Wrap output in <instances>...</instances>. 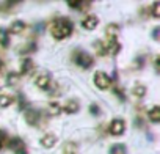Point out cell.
I'll return each instance as SVG.
<instances>
[{
    "label": "cell",
    "instance_id": "obj_13",
    "mask_svg": "<svg viewBox=\"0 0 160 154\" xmlns=\"http://www.w3.org/2000/svg\"><path fill=\"white\" fill-rule=\"evenodd\" d=\"M47 112H49L50 116H57V115H60V112H61V105H60L58 102H50L49 107H47Z\"/></svg>",
    "mask_w": 160,
    "mask_h": 154
},
{
    "label": "cell",
    "instance_id": "obj_6",
    "mask_svg": "<svg viewBox=\"0 0 160 154\" xmlns=\"http://www.w3.org/2000/svg\"><path fill=\"white\" fill-rule=\"evenodd\" d=\"M98 24H99V18L94 16V14H88V16L82 21V27H83L85 30H94V28L98 27Z\"/></svg>",
    "mask_w": 160,
    "mask_h": 154
},
{
    "label": "cell",
    "instance_id": "obj_14",
    "mask_svg": "<svg viewBox=\"0 0 160 154\" xmlns=\"http://www.w3.org/2000/svg\"><path fill=\"white\" fill-rule=\"evenodd\" d=\"M14 102V98L10 95H0V107H8Z\"/></svg>",
    "mask_w": 160,
    "mask_h": 154
},
{
    "label": "cell",
    "instance_id": "obj_11",
    "mask_svg": "<svg viewBox=\"0 0 160 154\" xmlns=\"http://www.w3.org/2000/svg\"><path fill=\"white\" fill-rule=\"evenodd\" d=\"M24 28H25V24H24L22 21H14V22L11 24V27H10V33L18 35V33H22Z\"/></svg>",
    "mask_w": 160,
    "mask_h": 154
},
{
    "label": "cell",
    "instance_id": "obj_3",
    "mask_svg": "<svg viewBox=\"0 0 160 154\" xmlns=\"http://www.w3.org/2000/svg\"><path fill=\"white\" fill-rule=\"evenodd\" d=\"M108 131H110V134H112V135H115V137L122 135V134H124V131H126V121H124V120H121V118H115V120L110 123Z\"/></svg>",
    "mask_w": 160,
    "mask_h": 154
},
{
    "label": "cell",
    "instance_id": "obj_5",
    "mask_svg": "<svg viewBox=\"0 0 160 154\" xmlns=\"http://www.w3.org/2000/svg\"><path fill=\"white\" fill-rule=\"evenodd\" d=\"M39 143H41V146H42V148L50 149V148H53V146H55V143H57V135H55V134H52V132H47V134H44V135L39 138Z\"/></svg>",
    "mask_w": 160,
    "mask_h": 154
},
{
    "label": "cell",
    "instance_id": "obj_17",
    "mask_svg": "<svg viewBox=\"0 0 160 154\" xmlns=\"http://www.w3.org/2000/svg\"><path fill=\"white\" fill-rule=\"evenodd\" d=\"M25 120H27V123L35 124V123H36V120H38V115H36L35 112L28 110V112H25Z\"/></svg>",
    "mask_w": 160,
    "mask_h": 154
},
{
    "label": "cell",
    "instance_id": "obj_19",
    "mask_svg": "<svg viewBox=\"0 0 160 154\" xmlns=\"http://www.w3.org/2000/svg\"><path fill=\"white\" fill-rule=\"evenodd\" d=\"M96 50H98V54H99V55H105V47H104V43L98 41V43H96Z\"/></svg>",
    "mask_w": 160,
    "mask_h": 154
},
{
    "label": "cell",
    "instance_id": "obj_9",
    "mask_svg": "<svg viewBox=\"0 0 160 154\" xmlns=\"http://www.w3.org/2000/svg\"><path fill=\"white\" fill-rule=\"evenodd\" d=\"M105 33H107V38H108V39H116V36H118V33H119V27H118L116 24H110V25L107 27Z\"/></svg>",
    "mask_w": 160,
    "mask_h": 154
},
{
    "label": "cell",
    "instance_id": "obj_7",
    "mask_svg": "<svg viewBox=\"0 0 160 154\" xmlns=\"http://www.w3.org/2000/svg\"><path fill=\"white\" fill-rule=\"evenodd\" d=\"M104 47H105V54H110V55H116L121 50V44L116 39H107Z\"/></svg>",
    "mask_w": 160,
    "mask_h": 154
},
{
    "label": "cell",
    "instance_id": "obj_2",
    "mask_svg": "<svg viewBox=\"0 0 160 154\" xmlns=\"http://www.w3.org/2000/svg\"><path fill=\"white\" fill-rule=\"evenodd\" d=\"M94 80V85L99 88V90H108L112 87V79L104 72V71H98L93 77Z\"/></svg>",
    "mask_w": 160,
    "mask_h": 154
},
{
    "label": "cell",
    "instance_id": "obj_10",
    "mask_svg": "<svg viewBox=\"0 0 160 154\" xmlns=\"http://www.w3.org/2000/svg\"><path fill=\"white\" fill-rule=\"evenodd\" d=\"M148 116L152 123H158L160 121V107L158 105H154L149 112H148Z\"/></svg>",
    "mask_w": 160,
    "mask_h": 154
},
{
    "label": "cell",
    "instance_id": "obj_15",
    "mask_svg": "<svg viewBox=\"0 0 160 154\" xmlns=\"http://www.w3.org/2000/svg\"><path fill=\"white\" fill-rule=\"evenodd\" d=\"M146 87L144 85H135L133 87V90H132V93H133V96L135 98H144V95H146Z\"/></svg>",
    "mask_w": 160,
    "mask_h": 154
},
{
    "label": "cell",
    "instance_id": "obj_24",
    "mask_svg": "<svg viewBox=\"0 0 160 154\" xmlns=\"http://www.w3.org/2000/svg\"><path fill=\"white\" fill-rule=\"evenodd\" d=\"M0 148H2V141H0Z\"/></svg>",
    "mask_w": 160,
    "mask_h": 154
},
{
    "label": "cell",
    "instance_id": "obj_4",
    "mask_svg": "<svg viewBox=\"0 0 160 154\" xmlns=\"http://www.w3.org/2000/svg\"><path fill=\"white\" fill-rule=\"evenodd\" d=\"M93 57L88 54V52H78L77 55H75V63L78 64V66H82V68H90V66H93Z\"/></svg>",
    "mask_w": 160,
    "mask_h": 154
},
{
    "label": "cell",
    "instance_id": "obj_8",
    "mask_svg": "<svg viewBox=\"0 0 160 154\" xmlns=\"http://www.w3.org/2000/svg\"><path fill=\"white\" fill-rule=\"evenodd\" d=\"M35 84L38 88L41 90H47L50 87V77L47 74H38L36 75V79H35Z\"/></svg>",
    "mask_w": 160,
    "mask_h": 154
},
{
    "label": "cell",
    "instance_id": "obj_1",
    "mask_svg": "<svg viewBox=\"0 0 160 154\" xmlns=\"http://www.w3.org/2000/svg\"><path fill=\"white\" fill-rule=\"evenodd\" d=\"M74 27L68 19H58L55 22H52L50 25V33L55 39H66L71 33H72Z\"/></svg>",
    "mask_w": 160,
    "mask_h": 154
},
{
    "label": "cell",
    "instance_id": "obj_22",
    "mask_svg": "<svg viewBox=\"0 0 160 154\" xmlns=\"http://www.w3.org/2000/svg\"><path fill=\"white\" fill-rule=\"evenodd\" d=\"M68 5H69L71 8H80L83 3H82V2H68Z\"/></svg>",
    "mask_w": 160,
    "mask_h": 154
},
{
    "label": "cell",
    "instance_id": "obj_12",
    "mask_svg": "<svg viewBox=\"0 0 160 154\" xmlns=\"http://www.w3.org/2000/svg\"><path fill=\"white\" fill-rule=\"evenodd\" d=\"M61 110H64L66 113H75L78 110V102L77 101H68L64 107H61Z\"/></svg>",
    "mask_w": 160,
    "mask_h": 154
},
{
    "label": "cell",
    "instance_id": "obj_18",
    "mask_svg": "<svg viewBox=\"0 0 160 154\" xmlns=\"http://www.w3.org/2000/svg\"><path fill=\"white\" fill-rule=\"evenodd\" d=\"M0 44L8 46V35L5 33V30H0Z\"/></svg>",
    "mask_w": 160,
    "mask_h": 154
},
{
    "label": "cell",
    "instance_id": "obj_16",
    "mask_svg": "<svg viewBox=\"0 0 160 154\" xmlns=\"http://www.w3.org/2000/svg\"><path fill=\"white\" fill-rule=\"evenodd\" d=\"M32 68H33V63H32V60H30V58H27V60H24V61H22L21 72H22V74H28Z\"/></svg>",
    "mask_w": 160,
    "mask_h": 154
},
{
    "label": "cell",
    "instance_id": "obj_23",
    "mask_svg": "<svg viewBox=\"0 0 160 154\" xmlns=\"http://www.w3.org/2000/svg\"><path fill=\"white\" fill-rule=\"evenodd\" d=\"M16 154H27V152H25V151H18Z\"/></svg>",
    "mask_w": 160,
    "mask_h": 154
},
{
    "label": "cell",
    "instance_id": "obj_20",
    "mask_svg": "<svg viewBox=\"0 0 160 154\" xmlns=\"http://www.w3.org/2000/svg\"><path fill=\"white\" fill-rule=\"evenodd\" d=\"M152 16L154 18H160V3H154V7H152Z\"/></svg>",
    "mask_w": 160,
    "mask_h": 154
},
{
    "label": "cell",
    "instance_id": "obj_21",
    "mask_svg": "<svg viewBox=\"0 0 160 154\" xmlns=\"http://www.w3.org/2000/svg\"><path fill=\"white\" fill-rule=\"evenodd\" d=\"M112 154H124V146H122V145H116V146H113Z\"/></svg>",
    "mask_w": 160,
    "mask_h": 154
}]
</instances>
